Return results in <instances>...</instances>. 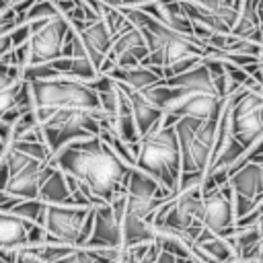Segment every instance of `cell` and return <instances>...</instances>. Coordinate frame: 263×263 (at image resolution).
<instances>
[{
  "label": "cell",
  "instance_id": "ba28073f",
  "mask_svg": "<svg viewBox=\"0 0 263 263\" xmlns=\"http://www.w3.org/2000/svg\"><path fill=\"white\" fill-rule=\"evenodd\" d=\"M95 205H45L43 228L49 242L84 247L92 232Z\"/></svg>",
  "mask_w": 263,
  "mask_h": 263
},
{
  "label": "cell",
  "instance_id": "9c48e42d",
  "mask_svg": "<svg viewBox=\"0 0 263 263\" xmlns=\"http://www.w3.org/2000/svg\"><path fill=\"white\" fill-rule=\"evenodd\" d=\"M228 117L232 138L245 152L251 150L263 136V95L249 88L234 90L228 97Z\"/></svg>",
  "mask_w": 263,
  "mask_h": 263
},
{
  "label": "cell",
  "instance_id": "8fae6325",
  "mask_svg": "<svg viewBox=\"0 0 263 263\" xmlns=\"http://www.w3.org/2000/svg\"><path fill=\"white\" fill-rule=\"evenodd\" d=\"M2 158L8 166V183L4 191L18 199H35L39 195V187L53 168L49 162L33 158L21 150H16L10 142L2 152Z\"/></svg>",
  "mask_w": 263,
  "mask_h": 263
},
{
  "label": "cell",
  "instance_id": "484cf974",
  "mask_svg": "<svg viewBox=\"0 0 263 263\" xmlns=\"http://www.w3.org/2000/svg\"><path fill=\"white\" fill-rule=\"evenodd\" d=\"M29 35H31V23H23V25H16V27H14V29L8 33V37H10V47L14 49V47H18V45L27 43Z\"/></svg>",
  "mask_w": 263,
  "mask_h": 263
},
{
  "label": "cell",
  "instance_id": "6da1fadb",
  "mask_svg": "<svg viewBox=\"0 0 263 263\" xmlns=\"http://www.w3.org/2000/svg\"><path fill=\"white\" fill-rule=\"evenodd\" d=\"M49 164L76 179L90 205L109 203L117 195H123L132 168L99 136L66 144L51 156Z\"/></svg>",
  "mask_w": 263,
  "mask_h": 263
},
{
  "label": "cell",
  "instance_id": "83f0119b",
  "mask_svg": "<svg viewBox=\"0 0 263 263\" xmlns=\"http://www.w3.org/2000/svg\"><path fill=\"white\" fill-rule=\"evenodd\" d=\"M259 62L263 64V45H261V49H259Z\"/></svg>",
  "mask_w": 263,
  "mask_h": 263
},
{
  "label": "cell",
  "instance_id": "603a6c76",
  "mask_svg": "<svg viewBox=\"0 0 263 263\" xmlns=\"http://www.w3.org/2000/svg\"><path fill=\"white\" fill-rule=\"evenodd\" d=\"M43 203H53V205H74L72 201V193L68 189L66 183V175L60 168H51L49 175L45 177V181L39 187V195H37Z\"/></svg>",
  "mask_w": 263,
  "mask_h": 263
},
{
  "label": "cell",
  "instance_id": "5b68a950",
  "mask_svg": "<svg viewBox=\"0 0 263 263\" xmlns=\"http://www.w3.org/2000/svg\"><path fill=\"white\" fill-rule=\"evenodd\" d=\"M142 92L152 105H156L164 113L162 123L166 125H175V121L181 117L210 119L216 113H220L226 101V99H218L205 92H197V90H189L181 86H168L164 84V80L160 84L144 88Z\"/></svg>",
  "mask_w": 263,
  "mask_h": 263
},
{
  "label": "cell",
  "instance_id": "5bb4252c",
  "mask_svg": "<svg viewBox=\"0 0 263 263\" xmlns=\"http://www.w3.org/2000/svg\"><path fill=\"white\" fill-rule=\"evenodd\" d=\"M125 214V193L117 195L109 203L95 205L92 232L86 240V249H121V222Z\"/></svg>",
  "mask_w": 263,
  "mask_h": 263
},
{
  "label": "cell",
  "instance_id": "7c38bea8",
  "mask_svg": "<svg viewBox=\"0 0 263 263\" xmlns=\"http://www.w3.org/2000/svg\"><path fill=\"white\" fill-rule=\"evenodd\" d=\"M70 23L62 12L43 21H33L31 35L25 43V64L37 66L62 58V47Z\"/></svg>",
  "mask_w": 263,
  "mask_h": 263
},
{
  "label": "cell",
  "instance_id": "cb8c5ba5",
  "mask_svg": "<svg viewBox=\"0 0 263 263\" xmlns=\"http://www.w3.org/2000/svg\"><path fill=\"white\" fill-rule=\"evenodd\" d=\"M121 249L134 247V245H144V242H152L154 240V226L148 220L123 214V222H121Z\"/></svg>",
  "mask_w": 263,
  "mask_h": 263
},
{
  "label": "cell",
  "instance_id": "8992f818",
  "mask_svg": "<svg viewBox=\"0 0 263 263\" xmlns=\"http://www.w3.org/2000/svg\"><path fill=\"white\" fill-rule=\"evenodd\" d=\"M220 113H216L210 119L181 117L175 121V132H177L179 152H181V173H193L201 177L205 175L212 158L214 142H216Z\"/></svg>",
  "mask_w": 263,
  "mask_h": 263
},
{
  "label": "cell",
  "instance_id": "52a82bcc",
  "mask_svg": "<svg viewBox=\"0 0 263 263\" xmlns=\"http://www.w3.org/2000/svg\"><path fill=\"white\" fill-rule=\"evenodd\" d=\"M109 119L103 111H86V109H55L39 119L43 142L51 156L62 150L66 144L74 140H82L88 136H99L101 121Z\"/></svg>",
  "mask_w": 263,
  "mask_h": 263
},
{
  "label": "cell",
  "instance_id": "4316f807",
  "mask_svg": "<svg viewBox=\"0 0 263 263\" xmlns=\"http://www.w3.org/2000/svg\"><path fill=\"white\" fill-rule=\"evenodd\" d=\"M154 263H177V257L171 255V253H166V251H160Z\"/></svg>",
  "mask_w": 263,
  "mask_h": 263
},
{
  "label": "cell",
  "instance_id": "4fadbf2b",
  "mask_svg": "<svg viewBox=\"0 0 263 263\" xmlns=\"http://www.w3.org/2000/svg\"><path fill=\"white\" fill-rule=\"evenodd\" d=\"M228 185L234 195V216L238 220L263 201V154L240 160L230 171Z\"/></svg>",
  "mask_w": 263,
  "mask_h": 263
},
{
  "label": "cell",
  "instance_id": "277c9868",
  "mask_svg": "<svg viewBox=\"0 0 263 263\" xmlns=\"http://www.w3.org/2000/svg\"><path fill=\"white\" fill-rule=\"evenodd\" d=\"M29 90H31V101H33V111L37 115V121L55 109L103 111L97 90H92L84 80L74 76L29 80Z\"/></svg>",
  "mask_w": 263,
  "mask_h": 263
},
{
  "label": "cell",
  "instance_id": "ac0fdd59",
  "mask_svg": "<svg viewBox=\"0 0 263 263\" xmlns=\"http://www.w3.org/2000/svg\"><path fill=\"white\" fill-rule=\"evenodd\" d=\"M138 8L144 10L146 14H150L152 18H156L158 23H162L164 27H168L181 35L195 37L193 25H191L189 16L185 14L179 0H148V2H142Z\"/></svg>",
  "mask_w": 263,
  "mask_h": 263
},
{
  "label": "cell",
  "instance_id": "d6986e66",
  "mask_svg": "<svg viewBox=\"0 0 263 263\" xmlns=\"http://www.w3.org/2000/svg\"><path fill=\"white\" fill-rule=\"evenodd\" d=\"M105 76H109L111 80H115L121 86L134 88V90H144V88L160 84L164 80L160 68H150V66H142V64L132 66V68H111Z\"/></svg>",
  "mask_w": 263,
  "mask_h": 263
},
{
  "label": "cell",
  "instance_id": "9a60e30c",
  "mask_svg": "<svg viewBox=\"0 0 263 263\" xmlns=\"http://www.w3.org/2000/svg\"><path fill=\"white\" fill-rule=\"evenodd\" d=\"M199 224L218 236H226L234 228V224H236L234 195H232V189L228 183L201 193Z\"/></svg>",
  "mask_w": 263,
  "mask_h": 263
},
{
  "label": "cell",
  "instance_id": "e0dca14e",
  "mask_svg": "<svg viewBox=\"0 0 263 263\" xmlns=\"http://www.w3.org/2000/svg\"><path fill=\"white\" fill-rule=\"evenodd\" d=\"M70 23L78 33L88 60L92 62V66L99 72L101 64L105 62V58H107V53L111 49V41H113V37L107 31L103 18L95 16V18H88V21H70Z\"/></svg>",
  "mask_w": 263,
  "mask_h": 263
},
{
  "label": "cell",
  "instance_id": "d4e9b609",
  "mask_svg": "<svg viewBox=\"0 0 263 263\" xmlns=\"http://www.w3.org/2000/svg\"><path fill=\"white\" fill-rule=\"evenodd\" d=\"M45 205L39 197L35 199H18L8 212L23 218V220H29V222H35V224H41L43 226V216H45Z\"/></svg>",
  "mask_w": 263,
  "mask_h": 263
},
{
  "label": "cell",
  "instance_id": "3957f363",
  "mask_svg": "<svg viewBox=\"0 0 263 263\" xmlns=\"http://www.w3.org/2000/svg\"><path fill=\"white\" fill-rule=\"evenodd\" d=\"M134 166L156 179L171 195L179 189L181 177V152L175 125L158 123L138 140Z\"/></svg>",
  "mask_w": 263,
  "mask_h": 263
},
{
  "label": "cell",
  "instance_id": "44dd1931",
  "mask_svg": "<svg viewBox=\"0 0 263 263\" xmlns=\"http://www.w3.org/2000/svg\"><path fill=\"white\" fill-rule=\"evenodd\" d=\"M164 84L181 86V88H189V90H197V92H205V95H212V97L220 99V95H218V90H216V86L212 82V76H210L203 60L197 66H193L191 70L183 72V74H175V76L164 78Z\"/></svg>",
  "mask_w": 263,
  "mask_h": 263
},
{
  "label": "cell",
  "instance_id": "7402d4cb",
  "mask_svg": "<svg viewBox=\"0 0 263 263\" xmlns=\"http://www.w3.org/2000/svg\"><path fill=\"white\" fill-rule=\"evenodd\" d=\"M33 222L23 220L10 212H0V249H14L27 245V230Z\"/></svg>",
  "mask_w": 263,
  "mask_h": 263
},
{
  "label": "cell",
  "instance_id": "2e32d148",
  "mask_svg": "<svg viewBox=\"0 0 263 263\" xmlns=\"http://www.w3.org/2000/svg\"><path fill=\"white\" fill-rule=\"evenodd\" d=\"M148 45L144 39V33L134 25L125 33L117 35L111 41V49L105 58V62L99 68V74H107L111 68H132L146 60Z\"/></svg>",
  "mask_w": 263,
  "mask_h": 263
},
{
  "label": "cell",
  "instance_id": "f1b7e54d",
  "mask_svg": "<svg viewBox=\"0 0 263 263\" xmlns=\"http://www.w3.org/2000/svg\"><path fill=\"white\" fill-rule=\"evenodd\" d=\"M261 43H263V21H261Z\"/></svg>",
  "mask_w": 263,
  "mask_h": 263
},
{
  "label": "cell",
  "instance_id": "7a4b0ae2",
  "mask_svg": "<svg viewBox=\"0 0 263 263\" xmlns=\"http://www.w3.org/2000/svg\"><path fill=\"white\" fill-rule=\"evenodd\" d=\"M119 10L144 33V39L148 45V55L142 62V66L160 68V72H162L187 58H193V55L205 58L212 53L197 37H187V35H181V33L164 27L162 23H158L156 18H152L150 14L140 10L138 6H125Z\"/></svg>",
  "mask_w": 263,
  "mask_h": 263
},
{
  "label": "cell",
  "instance_id": "ffe728a7",
  "mask_svg": "<svg viewBox=\"0 0 263 263\" xmlns=\"http://www.w3.org/2000/svg\"><path fill=\"white\" fill-rule=\"evenodd\" d=\"M121 86V84H119ZM127 95V101H129V107H132V113H134V121H136V127H138V134L140 138L144 134H148L154 125H158L164 117V113L152 105L142 90H134V88H127V86H121Z\"/></svg>",
  "mask_w": 263,
  "mask_h": 263
},
{
  "label": "cell",
  "instance_id": "30bf717a",
  "mask_svg": "<svg viewBox=\"0 0 263 263\" xmlns=\"http://www.w3.org/2000/svg\"><path fill=\"white\" fill-rule=\"evenodd\" d=\"M33 111L29 80H25V68L16 60V51L10 49L0 58V121L12 125V121Z\"/></svg>",
  "mask_w": 263,
  "mask_h": 263
},
{
  "label": "cell",
  "instance_id": "f546056e",
  "mask_svg": "<svg viewBox=\"0 0 263 263\" xmlns=\"http://www.w3.org/2000/svg\"><path fill=\"white\" fill-rule=\"evenodd\" d=\"M0 156H2V154H0Z\"/></svg>",
  "mask_w": 263,
  "mask_h": 263
}]
</instances>
